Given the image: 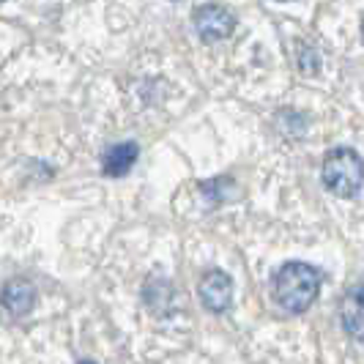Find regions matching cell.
I'll use <instances>...</instances> for the list:
<instances>
[{"label": "cell", "instance_id": "obj_1", "mask_svg": "<svg viewBox=\"0 0 364 364\" xmlns=\"http://www.w3.org/2000/svg\"><path fill=\"white\" fill-rule=\"evenodd\" d=\"M321 293V272L310 263H285L274 279V296L279 307L291 315H301Z\"/></svg>", "mask_w": 364, "mask_h": 364}, {"label": "cell", "instance_id": "obj_2", "mask_svg": "<svg viewBox=\"0 0 364 364\" xmlns=\"http://www.w3.org/2000/svg\"><path fill=\"white\" fill-rule=\"evenodd\" d=\"M323 183L337 198H356L362 192V156L353 148H334L323 159Z\"/></svg>", "mask_w": 364, "mask_h": 364}, {"label": "cell", "instance_id": "obj_3", "mask_svg": "<svg viewBox=\"0 0 364 364\" xmlns=\"http://www.w3.org/2000/svg\"><path fill=\"white\" fill-rule=\"evenodd\" d=\"M195 31H198V36L203 41L214 44V41H222V38H228L236 31V17L225 6L205 3L195 11Z\"/></svg>", "mask_w": 364, "mask_h": 364}, {"label": "cell", "instance_id": "obj_4", "mask_svg": "<svg viewBox=\"0 0 364 364\" xmlns=\"http://www.w3.org/2000/svg\"><path fill=\"white\" fill-rule=\"evenodd\" d=\"M198 296L208 312H228L233 304V279L225 272H208L200 279Z\"/></svg>", "mask_w": 364, "mask_h": 364}, {"label": "cell", "instance_id": "obj_5", "mask_svg": "<svg viewBox=\"0 0 364 364\" xmlns=\"http://www.w3.org/2000/svg\"><path fill=\"white\" fill-rule=\"evenodd\" d=\"M0 301L14 318H25L36 307V288L28 279H11V282H6Z\"/></svg>", "mask_w": 364, "mask_h": 364}, {"label": "cell", "instance_id": "obj_6", "mask_svg": "<svg viewBox=\"0 0 364 364\" xmlns=\"http://www.w3.org/2000/svg\"><path fill=\"white\" fill-rule=\"evenodd\" d=\"M140 159V146L137 143H115L105 151L102 156V170L109 178H121L134 167V162Z\"/></svg>", "mask_w": 364, "mask_h": 364}, {"label": "cell", "instance_id": "obj_7", "mask_svg": "<svg viewBox=\"0 0 364 364\" xmlns=\"http://www.w3.org/2000/svg\"><path fill=\"white\" fill-rule=\"evenodd\" d=\"M343 328H346L350 337L362 340L364 331V301H362V285L356 282L343 299Z\"/></svg>", "mask_w": 364, "mask_h": 364}, {"label": "cell", "instance_id": "obj_8", "mask_svg": "<svg viewBox=\"0 0 364 364\" xmlns=\"http://www.w3.org/2000/svg\"><path fill=\"white\" fill-rule=\"evenodd\" d=\"M80 364H93V362H80Z\"/></svg>", "mask_w": 364, "mask_h": 364}]
</instances>
